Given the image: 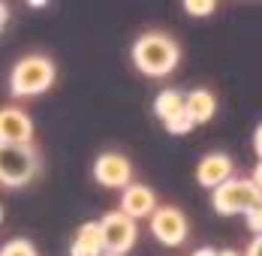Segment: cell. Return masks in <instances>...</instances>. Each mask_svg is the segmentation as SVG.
<instances>
[{
	"label": "cell",
	"instance_id": "6da1fadb",
	"mask_svg": "<svg viewBox=\"0 0 262 256\" xmlns=\"http://www.w3.org/2000/svg\"><path fill=\"white\" fill-rule=\"evenodd\" d=\"M178 57H181L178 42L172 36H166V33H145L133 46V63H136V70L151 78L169 76L178 67Z\"/></svg>",
	"mask_w": 262,
	"mask_h": 256
},
{
	"label": "cell",
	"instance_id": "7a4b0ae2",
	"mask_svg": "<svg viewBox=\"0 0 262 256\" xmlns=\"http://www.w3.org/2000/svg\"><path fill=\"white\" fill-rule=\"evenodd\" d=\"M54 81V63L46 54H27L15 63L12 78H9V91L15 97H39L52 88Z\"/></svg>",
	"mask_w": 262,
	"mask_h": 256
},
{
	"label": "cell",
	"instance_id": "3957f363",
	"mask_svg": "<svg viewBox=\"0 0 262 256\" xmlns=\"http://www.w3.org/2000/svg\"><path fill=\"white\" fill-rule=\"evenodd\" d=\"M39 172V154L33 145H3L0 142V184L25 187Z\"/></svg>",
	"mask_w": 262,
	"mask_h": 256
},
{
	"label": "cell",
	"instance_id": "277c9868",
	"mask_svg": "<svg viewBox=\"0 0 262 256\" xmlns=\"http://www.w3.org/2000/svg\"><path fill=\"white\" fill-rule=\"evenodd\" d=\"M262 199V193L250 184V178H229L220 184L211 196V205L220 217H235V214H247L253 205Z\"/></svg>",
	"mask_w": 262,
	"mask_h": 256
},
{
	"label": "cell",
	"instance_id": "5b68a950",
	"mask_svg": "<svg viewBox=\"0 0 262 256\" xmlns=\"http://www.w3.org/2000/svg\"><path fill=\"white\" fill-rule=\"evenodd\" d=\"M100 223V235H103V250L105 253H118V256H127V250H133L136 238H139V226L136 220H130L127 214L121 211H108L103 214Z\"/></svg>",
	"mask_w": 262,
	"mask_h": 256
},
{
	"label": "cell",
	"instance_id": "8992f818",
	"mask_svg": "<svg viewBox=\"0 0 262 256\" xmlns=\"http://www.w3.org/2000/svg\"><path fill=\"white\" fill-rule=\"evenodd\" d=\"M151 232H154V238H157L160 244H166V247H181L184 241H187V217H184L181 208H175V205H157V211L151 214Z\"/></svg>",
	"mask_w": 262,
	"mask_h": 256
},
{
	"label": "cell",
	"instance_id": "52a82bcc",
	"mask_svg": "<svg viewBox=\"0 0 262 256\" xmlns=\"http://www.w3.org/2000/svg\"><path fill=\"white\" fill-rule=\"evenodd\" d=\"M94 178L100 181L103 187H112V190H124L133 184V163L118 151H105L97 157L94 163Z\"/></svg>",
	"mask_w": 262,
	"mask_h": 256
},
{
	"label": "cell",
	"instance_id": "ba28073f",
	"mask_svg": "<svg viewBox=\"0 0 262 256\" xmlns=\"http://www.w3.org/2000/svg\"><path fill=\"white\" fill-rule=\"evenodd\" d=\"M33 139V121L27 118V112L6 105L0 109V142L3 145H30Z\"/></svg>",
	"mask_w": 262,
	"mask_h": 256
},
{
	"label": "cell",
	"instance_id": "9c48e42d",
	"mask_svg": "<svg viewBox=\"0 0 262 256\" xmlns=\"http://www.w3.org/2000/svg\"><path fill=\"white\" fill-rule=\"evenodd\" d=\"M232 172H235L232 157L223 154V151H214V154H205V157L199 160V166H196V181H199L202 187H208V190H217L220 184H226V181L232 178Z\"/></svg>",
	"mask_w": 262,
	"mask_h": 256
},
{
	"label": "cell",
	"instance_id": "30bf717a",
	"mask_svg": "<svg viewBox=\"0 0 262 256\" xmlns=\"http://www.w3.org/2000/svg\"><path fill=\"white\" fill-rule=\"evenodd\" d=\"M121 214H127L130 220H142V217H151L157 211V196L148 184H130L124 187V196H121Z\"/></svg>",
	"mask_w": 262,
	"mask_h": 256
},
{
	"label": "cell",
	"instance_id": "8fae6325",
	"mask_svg": "<svg viewBox=\"0 0 262 256\" xmlns=\"http://www.w3.org/2000/svg\"><path fill=\"white\" fill-rule=\"evenodd\" d=\"M184 112L193 121V127L196 124H208L214 118V112H217V100H214V94L208 88H196V91L184 94Z\"/></svg>",
	"mask_w": 262,
	"mask_h": 256
},
{
	"label": "cell",
	"instance_id": "7c38bea8",
	"mask_svg": "<svg viewBox=\"0 0 262 256\" xmlns=\"http://www.w3.org/2000/svg\"><path fill=\"white\" fill-rule=\"evenodd\" d=\"M103 235H100V223H84L76 238H73V247H70V256H103Z\"/></svg>",
	"mask_w": 262,
	"mask_h": 256
},
{
	"label": "cell",
	"instance_id": "4fadbf2b",
	"mask_svg": "<svg viewBox=\"0 0 262 256\" xmlns=\"http://www.w3.org/2000/svg\"><path fill=\"white\" fill-rule=\"evenodd\" d=\"M181 112H184V94H181V91H175V88L160 91L157 100H154V115H157L163 124H166L169 118L181 115Z\"/></svg>",
	"mask_w": 262,
	"mask_h": 256
},
{
	"label": "cell",
	"instance_id": "5bb4252c",
	"mask_svg": "<svg viewBox=\"0 0 262 256\" xmlns=\"http://www.w3.org/2000/svg\"><path fill=\"white\" fill-rule=\"evenodd\" d=\"M0 256H39V253L27 238H12V241H6L0 247Z\"/></svg>",
	"mask_w": 262,
	"mask_h": 256
},
{
	"label": "cell",
	"instance_id": "9a60e30c",
	"mask_svg": "<svg viewBox=\"0 0 262 256\" xmlns=\"http://www.w3.org/2000/svg\"><path fill=\"white\" fill-rule=\"evenodd\" d=\"M166 130H169V133H175V136H184V133H190V130H193V121L187 118V112H181V115H175V118H169V121H166Z\"/></svg>",
	"mask_w": 262,
	"mask_h": 256
},
{
	"label": "cell",
	"instance_id": "2e32d148",
	"mask_svg": "<svg viewBox=\"0 0 262 256\" xmlns=\"http://www.w3.org/2000/svg\"><path fill=\"white\" fill-rule=\"evenodd\" d=\"M184 9H187L190 15H199V18H202V15H211V12L217 9V3H214V0H187Z\"/></svg>",
	"mask_w": 262,
	"mask_h": 256
},
{
	"label": "cell",
	"instance_id": "e0dca14e",
	"mask_svg": "<svg viewBox=\"0 0 262 256\" xmlns=\"http://www.w3.org/2000/svg\"><path fill=\"white\" fill-rule=\"evenodd\" d=\"M244 217H247V229L256 232V235H262V199H259L256 205H253V208H250V211H247Z\"/></svg>",
	"mask_w": 262,
	"mask_h": 256
},
{
	"label": "cell",
	"instance_id": "ac0fdd59",
	"mask_svg": "<svg viewBox=\"0 0 262 256\" xmlns=\"http://www.w3.org/2000/svg\"><path fill=\"white\" fill-rule=\"evenodd\" d=\"M244 256H262V235H256V238H253V241L247 244Z\"/></svg>",
	"mask_w": 262,
	"mask_h": 256
},
{
	"label": "cell",
	"instance_id": "d6986e66",
	"mask_svg": "<svg viewBox=\"0 0 262 256\" xmlns=\"http://www.w3.org/2000/svg\"><path fill=\"white\" fill-rule=\"evenodd\" d=\"M250 184H253V187H256V190L262 193V160L256 163V166H253V175H250Z\"/></svg>",
	"mask_w": 262,
	"mask_h": 256
},
{
	"label": "cell",
	"instance_id": "ffe728a7",
	"mask_svg": "<svg viewBox=\"0 0 262 256\" xmlns=\"http://www.w3.org/2000/svg\"><path fill=\"white\" fill-rule=\"evenodd\" d=\"M253 151H256V157L262 160V124L256 127V133H253Z\"/></svg>",
	"mask_w": 262,
	"mask_h": 256
},
{
	"label": "cell",
	"instance_id": "44dd1931",
	"mask_svg": "<svg viewBox=\"0 0 262 256\" xmlns=\"http://www.w3.org/2000/svg\"><path fill=\"white\" fill-rule=\"evenodd\" d=\"M6 18H9V12H6V6H3V3H0V30H3V27H6Z\"/></svg>",
	"mask_w": 262,
	"mask_h": 256
},
{
	"label": "cell",
	"instance_id": "7402d4cb",
	"mask_svg": "<svg viewBox=\"0 0 262 256\" xmlns=\"http://www.w3.org/2000/svg\"><path fill=\"white\" fill-rule=\"evenodd\" d=\"M193 256H217V250H211V247H202V250H196Z\"/></svg>",
	"mask_w": 262,
	"mask_h": 256
},
{
	"label": "cell",
	"instance_id": "603a6c76",
	"mask_svg": "<svg viewBox=\"0 0 262 256\" xmlns=\"http://www.w3.org/2000/svg\"><path fill=\"white\" fill-rule=\"evenodd\" d=\"M217 256H241L238 250H217Z\"/></svg>",
	"mask_w": 262,
	"mask_h": 256
},
{
	"label": "cell",
	"instance_id": "cb8c5ba5",
	"mask_svg": "<svg viewBox=\"0 0 262 256\" xmlns=\"http://www.w3.org/2000/svg\"><path fill=\"white\" fill-rule=\"evenodd\" d=\"M103 256H118V253H103Z\"/></svg>",
	"mask_w": 262,
	"mask_h": 256
},
{
	"label": "cell",
	"instance_id": "d4e9b609",
	"mask_svg": "<svg viewBox=\"0 0 262 256\" xmlns=\"http://www.w3.org/2000/svg\"><path fill=\"white\" fill-rule=\"evenodd\" d=\"M0 220H3V208H0Z\"/></svg>",
	"mask_w": 262,
	"mask_h": 256
}]
</instances>
